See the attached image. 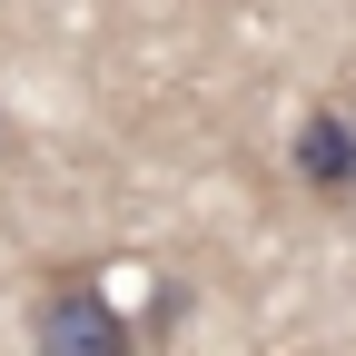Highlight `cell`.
<instances>
[{
    "mask_svg": "<svg viewBox=\"0 0 356 356\" xmlns=\"http://www.w3.org/2000/svg\"><path fill=\"white\" fill-rule=\"evenodd\" d=\"M30 356H139V337H129V317L89 277H60L30 317Z\"/></svg>",
    "mask_w": 356,
    "mask_h": 356,
    "instance_id": "6da1fadb",
    "label": "cell"
},
{
    "mask_svg": "<svg viewBox=\"0 0 356 356\" xmlns=\"http://www.w3.org/2000/svg\"><path fill=\"white\" fill-rule=\"evenodd\" d=\"M287 168H297L317 198H356V109H346V99L307 109L297 139H287Z\"/></svg>",
    "mask_w": 356,
    "mask_h": 356,
    "instance_id": "7a4b0ae2",
    "label": "cell"
}]
</instances>
